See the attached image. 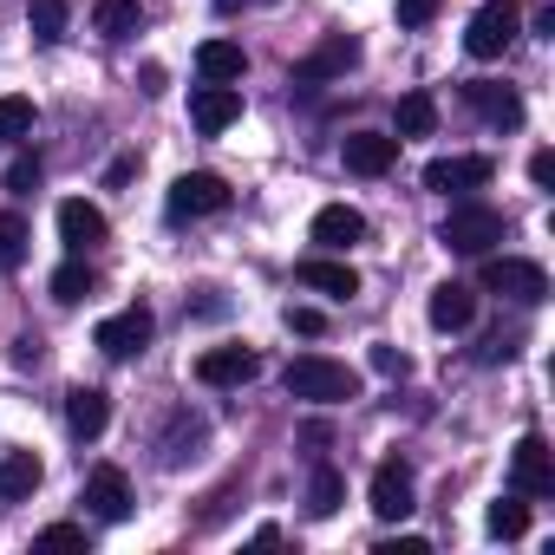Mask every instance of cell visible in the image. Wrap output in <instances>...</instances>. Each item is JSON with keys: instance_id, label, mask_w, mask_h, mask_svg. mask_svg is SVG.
I'll return each instance as SVG.
<instances>
[{"instance_id": "cell-1", "label": "cell", "mask_w": 555, "mask_h": 555, "mask_svg": "<svg viewBox=\"0 0 555 555\" xmlns=\"http://www.w3.org/2000/svg\"><path fill=\"white\" fill-rule=\"evenodd\" d=\"M282 386H288L295 399H308V405H347V399H360V373L340 366V360H327V353H301V360H288Z\"/></svg>"}, {"instance_id": "cell-2", "label": "cell", "mask_w": 555, "mask_h": 555, "mask_svg": "<svg viewBox=\"0 0 555 555\" xmlns=\"http://www.w3.org/2000/svg\"><path fill=\"white\" fill-rule=\"evenodd\" d=\"M477 282H483L490 295L516 301V308H535V301H548V274H542V261H522V255H483Z\"/></svg>"}, {"instance_id": "cell-3", "label": "cell", "mask_w": 555, "mask_h": 555, "mask_svg": "<svg viewBox=\"0 0 555 555\" xmlns=\"http://www.w3.org/2000/svg\"><path fill=\"white\" fill-rule=\"evenodd\" d=\"M503 209H490V203H457L451 216H444V229H438V242L451 248V255H490L496 242H503Z\"/></svg>"}, {"instance_id": "cell-4", "label": "cell", "mask_w": 555, "mask_h": 555, "mask_svg": "<svg viewBox=\"0 0 555 555\" xmlns=\"http://www.w3.org/2000/svg\"><path fill=\"white\" fill-rule=\"evenodd\" d=\"M516 34H522V8H516V0H483V8L470 14V27H464V53L470 60H503L516 47Z\"/></svg>"}, {"instance_id": "cell-5", "label": "cell", "mask_w": 555, "mask_h": 555, "mask_svg": "<svg viewBox=\"0 0 555 555\" xmlns=\"http://www.w3.org/2000/svg\"><path fill=\"white\" fill-rule=\"evenodd\" d=\"M216 209H229V183L216 170H183L170 183V196H164V216L170 222H196V216H216Z\"/></svg>"}, {"instance_id": "cell-6", "label": "cell", "mask_w": 555, "mask_h": 555, "mask_svg": "<svg viewBox=\"0 0 555 555\" xmlns=\"http://www.w3.org/2000/svg\"><path fill=\"white\" fill-rule=\"evenodd\" d=\"M347 66H360V40L334 34V40H321L308 60H295L288 86H295V92H314V86H327V79H347Z\"/></svg>"}, {"instance_id": "cell-7", "label": "cell", "mask_w": 555, "mask_h": 555, "mask_svg": "<svg viewBox=\"0 0 555 555\" xmlns=\"http://www.w3.org/2000/svg\"><path fill=\"white\" fill-rule=\"evenodd\" d=\"M151 334H157L151 308H125V314H105V321H99L92 347H99L105 360H131V353H144V347H151Z\"/></svg>"}, {"instance_id": "cell-8", "label": "cell", "mask_w": 555, "mask_h": 555, "mask_svg": "<svg viewBox=\"0 0 555 555\" xmlns=\"http://www.w3.org/2000/svg\"><path fill=\"white\" fill-rule=\"evenodd\" d=\"M509 483H516V496H555V451H548V438L529 431L509 451Z\"/></svg>"}, {"instance_id": "cell-9", "label": "cell", "mask_w": 555, "mask_h": 555, "mask_svg": "<svg viewBox=\"0 0 555 555\" xmlns=\"http://www.w3.org/2000/svg\"><path fill=\"white\" fill-rule=\"evenodd\" d=\"M366 503H373V516H379V522H405V516L418 509V490H412V470H405L399 457H386V464L373 470V490H366Z\"/></svg>"}, {"instance_id": "cell-10", "label": "cell", "mask_w": 555, "mask_h": 555, "mask_svg": "<svg viewBox=\"0 0 555 555\" xmlns=\"http://www.w3.org/2000/svg\"><path fill=\"white\" fill-rule=\"evenodd\" d=\"M79 503H86V516H99V522H125V516H131V477H125L118 464H99V470L86 477Z\"/></svg>"}, {"instance_id": "cell-11", "label": "cell", "mask_w": 555, "mask_h": 555, "mask_svg": "<svg viewBox=\"0 0 555 555\" xmlns=\"http://www.w3.org/2000/svg\"><path fill=\"white\" fill-rule=\"evenodd\" d=\"M490 177H496L490 157H431V164H425V190H438V196H470V190H483Z\"/></svg>"}, {"instance_id": "cell-12", "label": "cell", "mask_w": 555, "mask_h": 555, "mask_svg": "<svg viewBox=\"0 0 555 555\" xmlns=\"http://www.w3.org/2000/svg\"><path fill=\"white\" fill-rule=\"evenodd\" d=\"M399 144H405V138H392V131H353V138L340 144V164H347L353 177H386V170L399 164Z\"/></svg>"}, {"instance_id": "cell-13", "label": "cell", "mask_w": 555, "mask_h": 555, "mask_svg": "<svg viewBox=\"0 0 555 555\" xmlns=\"http://www.w3.org/2000/svg\"><path fill=\"white\" fill-rule=\"evenodd\" d=\"M105 235H112V222H105V209H99V203H86V196H66V203H60V242H66L73 255L99 248Z\"/></svg>"}, {"instance_id": "cell-14", "label": "cell", "mask_w": 555, "mask_h": 555, "mask_svg": "<svg viewBox=\"0 0 555 555\" xmlns=\"http://www.w3.org/2000/svg\"><path fill=\"white\" fill-rule=\"evenodd\" d=\"M464 105H470L483 125H496V131H516V125H522V99H516L509 86H496V79H470V86H464Z\"/></svg>"}, {"instance_id": "cell-15", "label": "cell", "mask_w": 555, "mask_h": 555, "mask_svg": "<svg viewBox=\"0 0 555 555\" xmlns=\"http://www.w3.org/2000/svg\"><path fill=\"white\" fill-rule=\"evenodd\" d=\"M190 118H196V131H203V138H216V131H229V125L242 118V92H235V86H209V79H203V86L190 92Z\"/></svg>"}, {"instance_id": "cell-16", "label": "cell", "mask_w": 555, "mask_h": 555, "mask_svg": "<svg viewBox=\"0 0 555 555\" xmlns=\"http://www.w3.org/2000/svg\"><path fill=\"white\" fill-rule=\"evenodd\" d=\"M261 373V360L248 353V347H209L203 360H196V379L203 386H216V392H229V386H248Z\"/></svg>"}, {"instance_id": "cell-17", "label": "cell", "mask_w": 555, "mask_h": 555, "mask_svg": "<svg viewBox=\"0 0 555 555\" xmlns=\"http://www.w3.org/2000/svg\"><path fill=\"white\" fill-rule=\"evenodd\" d=\"M295 282L314 288V295H327V301H353V295H360V274H353L347 261H334V255H308V261L295 268Z\"/></svg>"}, {"instance_id": "cell-18", "label": "cell", "mask_w": 555, "mask_h": 555, "mask_svg": "<svg viewBox=\"0 0 555 555\" xmlns=\"http://www.w3.org/2000/svg\"><path fill=\"white\" fill-rule=\"evenodd\" d=\"M105 425H112V399H105L99 386H73V392H66V431H73L79 444H92Z\"/></svg>"}, {"instance_id": "cell-19", "label": "cell", "mask_w": 555, "mask_h": 555, "mask_svg": "<svg viewBox=\"0 0 555 555\" xmlns=\"http://www.w3.org/2000/svg\"><path fill=\"white\" fill-rule=\"evenodd\" d=\"M314 242H321L327 255H347L353 242H366V216L347 209V203H327V209L314 216Z\"/></svg>"}, {"instance_id": "cell-20", "label": "cell", "mask_w": 555, "mask_h": 555, "mask_svg": "<svg viewBox=\"0 0 555 555\" xmlns=\"http://www.w3.org/2000/svg\"><path fill=\"white\" fill-rule=\"evenodd\" d=\"M425 314H431L438 334H464V327L477 321V295H470L464 282H444V288H431V308H425Z\"/></svg>"}, {"instance_id": "cell-21", "label": "cell", "mask_w": 555, "mask_h": 555, "mask_svg": "<svg viewBox=\"0 0 555 555\" xmlns=\"http://www.w3.org/2000/svg\"><path fill=\"white\" fill-rule=\"evenodd\" d=\"M40 477H47V464L34 451H0V503H27L40 490Z\"/></svg>"}, {"instance_id": "cell-22", "label": "cell", "mask_w": 555, "mask_h": 555, "mask_svg": "<svg viewBox=\"0 0 555 555\" xmlns=\"http://www.w3.org/2000/svg\"><path fill=\"white\" fill-rule=\"evenodd\" d=\"M196 73H203L209 86H235V79L248 73V53H242L235 40H203V47H196Z\"/></svg>"}, {"instance_id": "cell-23", "label": "cell", "mask_w": 555, "mask_h": 555, "mask_svg": "<svg viewBox=\"0 0 555 555\" xmlns=\"http://www.w3.org/2000/svg\"><path fill=\"white\" fill-rule=\"evenodd\" d=\"M203 438H209V425H203V418H196V412H177V418H170V431H164V444H157V451H164V464H170V470H177V464H183V457H196V451H203Z\"/></svg>"}, {"instance_id": "cell-24", "label": "cell", "mask_w": 555, "mask_h": 555, "mask_svg": "<svg viewBox=\"0 0 555 555\" xmlns=\"http://www.w3.org/2000/svg\"><path fill=\"white\" fill-rule=\"evenodd\" d=\"M144 27V8H138V0H99V8H92V34L99 40H131Z\"/></svg>"}, {"instance_id": "cell-25", "label": "cell", "mask_w": 555, "mask_h": 555, "mask_svg": "<svg viewBox=\"0 0 555 555\" xmlns=\"http://www.w3.org/2000/svg\"><path fill=\"white\" fill-rule=\"evenodd\" d=\"M92 288H99V274H92V268H86L79 255L53 268V301H60V308H79V301H86Z\"/></svg>"}, {"instance_id": "cell-26", "label": "cell", "mask_w": 555, "mask_h": 555, "mask_svg": "<svg viewBox=\"0 0 555 555\" xmlns=\"http://www.w3.org/2000/svg\"><path fill=\"white\" fill-rule=\"evenodd\" d=\"M340 503H347V477L334 464H314V477H308V516H334Z\"/></svg>"}, {"instance_id": "cell-27", "label": "cell", "mask_w": 555, "mask_h": 555, "mask_svg": "<svg viewBox=\"0 0 555 555\" xmlns=\"http://www.w3.org/2000/svg\"><path fill=\"white\" fill-rule=\"evenodd\" d=\"M438 131V99L431 92H405L399 99V138H431Z\"/></svg>"}, {"instance_id": "cell-28", "label": "cell", "mask_w": 555, "mask_h": 555, "mask_svg": "<svg viewBox=\"0 0 555 555\" xmlns=\"http://www.w3.org/2000/svg\"><path fill=\"white\" fill-rule=\"evenodd\" d=\"M483 529H490L496 542H516V535L529 529V503H522V496H503V503H490V516H483Z\"/></svg>"}, {"instance_id": "cell-29", "label": "cell", "mask_w": 555, "mask_h": 555, "mask_svg": "<svg viewBox=\"0 0 555 555\" xmlns=\"http://www.w3.org/2000/svg\"><path fill=\"white\" fill-rule=\"evenodd\" d=\"M27 27H34L40 47L66 40V0H27Z\"/></svg>"}, {"instance_id": "cell-30", "label": "cell", "mask_w": 555, "mask_h": 555, "mask_svg": "<svg viewBox=\"0 0 555 555\" xmlns=\"http://www.w3.org/2000/svg\"><path fill=\"white\" fill-rule=\"evenodd\" d=\"M27 248H34L27 222H21L14 209H0V268H21V261H27Z\"/></svg>"}, {"instance_id": "cell-31", "label": "cell", "mask_w": 555, "mask_h": 555, "mask_svg": "<svg viewBox=\"0 0 555 555\" xmlns=\"http://www.w3.org/2000/svg\"><path fill=\"white\" fill-rule=\"evenodd\" d=\"M0 138H34V99H21V92L0 99Z\"/></svg>"}, {"instance_id": "cell-32", "label": "cell", "mask_w": 555, "mask_h": 555, "mask_svg": "<svg viewBox=\"0 0 555 555\" xmlns=\"http://www.w3.org/2000/svg\"><path fill=\"white\" fill-rule=\"evenodd\" d=\"M34 183H40V157H34V151H21V157L8 164V190H14V196H27Z\"/></svg>"}, {"instance_id": "cell-33", "label": "cell", "mask_w": 555, "mask_h": 555, "mask_svg": "<svg viewBox=\"0 0 555 555\" xmlns=\"http://www.w3.org/2000/svg\"><path fill=\"white\" fill-rule=\"evenodd\" d=\"M79 542H86L79 522H47V529H40V548H79Z\"/></svg>"}, {"instance_id": "cell-34", "label": "cell", "mask_w": 555, "mask_h": 555, "mask_svg": "<svg viewBox=\"0 0 555 555\" xmlns=\"http://www.w3.org/2000/svg\"><path fill=\"white\" fill-rule=\"evenodd\" d=\"M373 373H386V379H405V373H412V360H405L399 347H373Z\"/></svg>"}, {"instance_id": "cell-35", "label": "cell", "mask_w": 555, "mask_h": 555, "mask_svg": "<svg viewBox=\"0 0 555 555\" xmlns=\"http://www.w3.org/2000/svg\"><path fill=\"white\" fill-rule=\"evenodd\" d=\"M288 327L314 340V334H327V314H321V308H288Z\"/></svg>"}, {"instance_id": "cell-36", "label": "cell", "mask_w": 555, "mask_h": 555, "mask_svg": "<svg viewBox=\"0 0 555 555\" xmlns=\"http://www.w3.org/2000/svg\"><path fill=\"white\" fill-rule=\"evenodd\" d=\"M477 360H483V366H496V360H516V334H490V340L477 347Z\"/></svg>"}, {"instance_id": "cell-37", "label": "cell", "mask_w": 555, "mask_h": 555, "mask_svg": "<svg viewBox=\"0 0 555 555\" xmlns=\"http://www.w3.org/2000/svg\"><path fill=\"white\" fill-rule=\"evenodd\" d=\"M438 14V0H399V27H425Z\"/></svg>"}, {"instance_id": "cell-38", "label": "cell", "mask_w": 555, "mask_h": 555, "mask_svg": "<svg viewBox=\"0 0 555 555\" xmlns=\"http://www.w3.org/2000/svg\"><path fill=\"white\" fill-rule=\"evenodd\" d=\"M431 542L425 535H392V542H379V555H425Z\"/></svg>"}, {"instance_id": "cell-39", "label": "cell", "mask_w": 555, "mask_h": 555, "mask_svg": "<svg viewBox=\"0 0 555 555\" xmlns=\"http://www.w3.org/2000/svg\"><path fill=\"white\" fill-rule=\"evenodd\" d=\"M529 177L548 190V183H555V151H535V157H529Z\"/></svg>"}, {"instance_id": "cell-40", "label": "cell", "mask_w": 555, "mask_h": 555, "mask_svg": "<svg viewBox=\"0 0 555 555\" xmlns=\"http://www.w3.org/2000/svg\"><path fill=\"white\" fill-rule=\"evenodd\" d=\"M14 360H21V366H34V360H40V340H34V334H21V340H14Z\"/></svg>"}, {"instance_id": "cell-41", "label": "cell", "mask_w": 555, "mask_h": 555, "mask_svg": "<svg viewBox=\"0 0 555 555\" xmlns=\"http://www.w3.org/2000/svg\"><path fill=\"white\" fill-rule=\"evenodd\" d=\"M235 8H255V0H216V14H235Z\"/></svg>"}]
</instances>
